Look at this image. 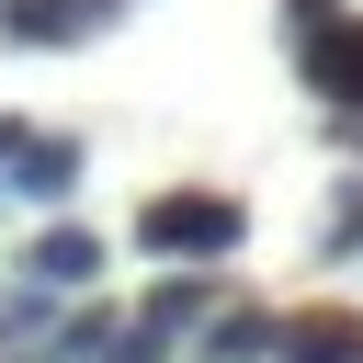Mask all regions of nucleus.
<instances>
[{"instance_id":"nucleus-11","label":"nucleus","mask_w":363,"mask_h":363,"mask_svg":"<svg viewBox=\"0 0 363 363\" xmlns=\"http://www.w3.org/2000/svg\"><path fill=\"white\" fill-rule=\"evenodd\" d=\"M329 250H363V182L340 193V216H329Z\"/></svg>"},{"instance_id":"nucleus-8","label":"nucleus","mask_w":363,"mask_h":363,"mask_svg":"<svg viewBox=\"0 0 363 363\" xmlns=\"http://www.w3.org/2000/svg\"><path fill=\"white\" fill-rule=\"evenodd\" d=\"M272 340H284V318H261V306H216L204 318V363H272Z\"/></svg>"},{"instance_id":"nucleus-4","label":"nucleus","mask_w":363,"mask_h":363,"mask_svg":"<svg viewBox=\"0 0 363 363\" xmlns=\"http://www.w3.org/2000/svg\"><path fill=\"white\" fill-rule=\"evenodd\" d=\"M23 272H34L45 295H79V284L102 272V238H91V227H45V238L23 250Z\"/></svg>"},{"instance_id":"nucleus-7","label":"nucleus","mask_w":363,"mask_h":363,"mask_svg":"<svg viewBox=\"0 0 363 363\" xmlns=\"http://www.w3.org/2000/svg\"><path fill=\"white\" fill-rule=\"evenodd\" d=\"M204 318H216V272H159V295L136 306V329H159V340H182Z\"/></svg>"},{"instance_id":"nucleus-10","label":"nucleus","mask_w":363,"mask_h":363,"mask_svg":"<svg viewBox=\"0 0 363 363\" xmlns=\"http://www.w3.org/2000/svg\"><path fill=\"white\" fill-rule=\"evenodd\" d=\"M45 352H57V363H91V352H113V318H102V306H79V318H68Z\"/></svg>"},{"instance_id":"nucleus-2","label":"nucleus","mask_w":363,"mask_h":363,"mask_svg":"<svg viewBox=\"0 0 363 363\" xmlns=\"http://www.w3.org/2000/svg\"><path fill=\"white\" fill-rule=\"evenodd\" d=\"M284 45L329 113H363V11L352 0H284Z\"/></svg>"},{"instance_id":"nucleus-3","label":"nucleus","mask_w":363,"mask_h":363,"mask_svg":"<svg viewBox=\"0 0 363 363\" xmlns=\"http://www.w3.org/2000/svg\"><path fill=\"white\" fill-rule=\"evenodd\" d=\"M11 193L68 204V193H79V136H23V147H11Z\"/></svg>"},{"instance_id":"nucleus-9","label":"nucleus","mask_w":363,"mask_h":363,"mask_svg":"<svg viewBox=\"0 0 363 363\" xmlns=\"http://www.w3.org/2000/svg\"><path fill=\"white\" fill-rule=\"evenodd\" d=\"M34 329H45V284L23 272V284L0 295V363H11V352H34Z\"/></svg>"},{"instance_id":"nucleus-1","label":"nucleus","mask_w":363,"mask_h":363,"mask_svg":"<svg viewBox=\"0 0 363 363\" xmlns=\"http://www.w3.org/2000/svg\"><path fill=\"white\" fill-rule=\"evenodd\" d=\"M238 238H250L238 193H193V182H182V193H147V204H136V250L170 261V272H216Z\"/></svg>"},{"instance_id":"nucleus-6","label":"nucleus","mask_w":363,"mask_h":363,"mask_svg":"<svg viewBox=\"0 0 363 363\" xmlns=\"http://www.w3.org/2000/svg\"><path fill=\"white\" fill-rule=\"evenodd\" d=\"M272 363H363V318H340V306H318V318H284Z\"/></svg>"},{"instance_id":"nucleus-12","label":"nucleus","mask_w":363,"mask_h":363,"mask_svg":"<svg viewBox=\"0 0 363 363\" xmlns=\"http://www.w3.org/2000/svg\"><path fill=\"white\" fill-rule=\"evenodd\" d=\"M11 147H23V125H0V159H11Z\"/></svg>"},{"instance_id":"nucleus-13","label":"nucleus","mask_w":363,"mask_h":363,"mask_svg":"<svg viewBox=\"0 0 363 363\" xmlns=\"http://www.w3.org/2000/svg\"><path fill=\"white\" fill-rule=\"evenodd\" d=\"M102 11H113V0H102Z\"/></svg>"},{"instance_id":"nucleus-5","label":"nucleus","mask_w":363,"mask_h":363,"mask_svg":"<svg viewBox=\"0 0 363 363\" xmlns=\"http://www.w3.org/2000/svg\"><path fill=\"white\" fill-rule=\"evenodd\" d=\"M102 23V0H0V34L11 45H79Z\"/></svg>"}]
</instances>
